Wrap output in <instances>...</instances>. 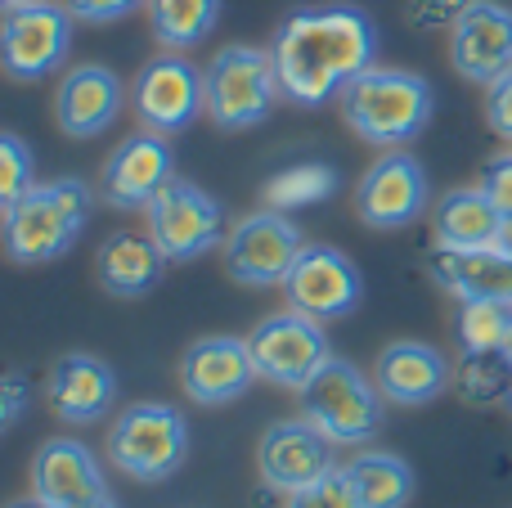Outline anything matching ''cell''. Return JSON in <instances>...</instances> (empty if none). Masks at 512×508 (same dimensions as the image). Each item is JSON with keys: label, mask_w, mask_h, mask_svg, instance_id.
Segmentation results:
<instances>
[{"label": "cell", "mask_w": 512, "mask_h": 508, "mask_svg": "<svg viewBox=\"0 0 512 508\" xmlns=\"http://www.w3.org/2000/svg\"><path fill=\"white\" fill-rule=\"evenodd\" d=\"M270 54L283 99L324 108L378 63V23L360 5H301L279 23Z\"/></svg>", "instance_id": "6da1fadb"}, {"label": "cell", "mask_w": 512, "mask_h": 508, "mask_svg": "<svg viewBox=\"0 0 512 508\" xmlns=\"http://www.w3.org/2000/svg\"><path fill=\"white\" fill-rule=\"evenodd\" d=\"M499 405H504V410L512 414V378H508V392H504V401H499Z\"/></svg>", "instance_id": "60d3db41"}, {"label": "cell", "mask_w": 512, "mask_h": 508, "mask_svg": "<svg viewBox=\"0 0 512 508\" xmlns=\"http://www.w3.org/2000/svg\"><path fill=\"white\" fill-rule=\"evenodd\" d=\"M337 185H342V176H337V167H328V162H292V167L274 171V176L265 180L261 198H265V207L292 216V212H301V207L328 203V198L337 194Z\"/></svg>", "instance_id": "4316f807"}, {"label": "cell", "mask_w": 512, "mask_h": 508, "mask_svg": "<svg viewBox=\"0 0 512 508\" xmlns=\"http://www.w3.org/2000/svg\"><path fill=\"white\" fill-rule=\"evenodd\" d=\"M486 122L499 140H512V72L486 86Z\"/></svg>", "instance_id": "d590c367"}, {"label": "cell", "mask_w": 512, "mask_h": 508, "mask_svg": "<svg viewBox=\"0 0 512 508\" xmlns=\"http://www.w3.org/2000/svg\"><path fill=\"white\" fill-rule=\"evenodd\" d=\"M283 508H360V500H355V491H351V482H346L342 468H333V473H324L315 486L288 495Z\"/></svg>", "instance_id": "4dcf8cb0"}, {"label": "cell", "mask_w": 512, "mask_h": 508, "mask_svg": "<svg viewBox=\"0 0 512 508\" xmlns=\"http://www.w3.org/2000/svg\"><path fill=\"white\" fill-rule=\"evenodd\" d=\"M279 288L292 311L310 315V320H319V324L346 320L364 297L360 266H355L342 248H333V243H306Z\"/></svg>", "instance_id": "8fae6325"}, {"label": "cell", "mask_w": 512, "mask_h": 508, "mask_svg": "<svg viewBox=\"0 0 512 508\" xmlns=\"http://www.w3.org/2000/svg\"><path fill=\"white\" fill-rule=\"evenodd\" d=\"M225 275L234 284L248 288H274L288 279L292 261L306 248V234L292 221L288 212H274V207H261V212L243 216L230 234H225Z\"/></svg>", "instance_id": "30bf717a"}, {"label": "cell", "mask_w": 512, "mask_h": 508, "mask_svg": "<svg viewBox=\"0 0 512 508\" xmlns=\"http://www.w3.org/2000/svg\"><path fill=\"white\" fill-rule=\"evenodd\" d=\"M472 0H405V14L418 32H441V27H454L463 14H468Z\"/></svg>", "instance_id": "1f68e13d"}, {"label": "cell", "mask_w": 512, "mask_h": 508, "mask_svg": "<svg viewBox=\"0 0 512 508\" xmlns=\"http://www.w3.org/2000/svg\"><path fill=\"white\" fill-rule=\"evenodd\" d=\"M108 464L135 482H167L189 455V419L176 405H126L108 428Z\"/></svg>", "instance_id": "5b68a950"}, {"label": "cell", "mask_w": 512, "mask_h": 508, "mask_svg": "<svg viewBox=\"0 0 512 508\" xmlns=\"http://www.w3.org/2000/svg\"><path fill=\"white\" fill-rule=\"evenodd\" d=\"M432 230H436L441 248H499L504 216L481 194V185L450 189V194L432 207Z\"/></svg>", "instance_id": "cb8c5ba5"}, {"label": "cell", "mask_w": 512, "mask_h": 508, "mask_svg": "<svg viewBox=\"0 0 512 508\" xmlns=\"http://www.w3.org/2000/svg\"><path fill=\"white\" fill-rule=\"evenodd\" d=\"M252 383H256V365L248 338L212 333V338L189 342L185 356H180V387H185V396L194 405H230Z\"/></svg>", "instance_id": "e0dca14e"}, {"label": "cell", "mask_w": 512, "mask_h": 508, "mask_svg": "<svg viewBox=\"0 0 512 508\" xmlns=\"http://www.w3.org/2000/svg\"><path fill=\"white\" fill-rule=\"evenodd\" d=\"M72 508H117L113 495H99V500H86V504H72Z\"/></svg>", "instance_id": "8d00e7d4"}, {"label": "cell", "mask_w": 512, "mask_h": 508, "mask_svg": "<svg viewBox=\"0 0 512 508\" xmlns=\"http://www.w3.org/2000/svg\"><path fill=\"white\" fill-rule=\"evenodd\" d=\"M248 351H252L256 378H265V383H274V387H288V392H301V387L333 360L324 324L292 311V306L279 315H265V320L256 324L248 333Z\"/></svg>", "instance_id": "ba28073f"}, {"label": "cell", "mask_w": 512, "mask_h": 508, "mask_svg": "<svg viewBox=\"0 0 512 508\" xmlns=\"http://www.w3.org/2000/svg\"><path fill=\"white\" fill-rule=\"evenodd\" d=\"M95 270H99V284L113 297H144L149 288H158L162 270H167V252L158 248L153 234L117 230L99 243Z\"/></svg>", "instance_id": "603a6c76"}, {"label": "cell", "mask_w": 512, "mask_h": 508, "mask_svg": "<svg viewBox=\"0 0 512 508\" xmlns=\"http://www.w3.org/2000/svg\"><path fill=\"white\" fill-rule=\"evenodd\" d=\"M45 401L68 428H90V423L108 419L117 405V374L108 360L90 356V351H68L50 365V383H45Z\"/></svg>", "instance_id": "ac0fdd59"}, {"label": "cell", "mask_w": 512, "mask_h": 508, "mask_svg": "<svg viewBox=\"0 0 512 508\" xmlns=\"http://www.w3.org/2000/svg\"><path fill=\"white\" fill-rule=\"evenodd\" d=\"M508 378H512V369L504 365L499 351H490V356H468L463 351V365L454 374V383H459V396L468 405H495V401H504Z\"/></svg>", "instance_id": "f1b7e54d"}, {"label": "cell", "mask_w": 512, "mask_h": 508, "mask_svg": "<svg viewBox=\"0 0 512 508\" xmlns=\"http://www.w3.org/2000/svg\"><path fill=\"white\" fill-rule=\"evenodd\" d=\"M427 198L432 185L423 162L405 149H387L355 185V216L369 230H405L427 212Z\"/></svg>", "instance_id": "4fadbf2b"}, {"label": "cell", "mask_w": 512, "mask_h": 508, "mask_svg": "<svg viewBox=\"0 0 512 508\" xmlns=\"http://www.w3.org/2000/svg\"><path fill=\"white\" fill-rule=\"evenodd\" d=\"M221 5L225 0H149L144 14H149V32L162 50H194L221 23Z\"/></svg>", "instance_id": "484cf974"}, {"label": "cell", "mask_w": 512, "mask_h": 508, "mask_svg": "<svg viewBox=\"0 0 512 508\" xmlns=\"http://www.w3.org/2000/svg\"><path fill=\"white\" fill-rule=\"evenodd\" d=\"M450 378H454L450 360H445L432 342H414V338L391 342V347H382L378 360H373V383H378L387 405H409V410L427 405L450 387Z\"/></svg>", "instance_id": "ffe728a7"}, {"label": "cell", "mask_w": 512, "mask_h": 508, "mask_svg": "<svg viewBox=\"0 0 512 508\" xmlns=\"http://www.w3.org/2000/svg\"><path fill=\"white\" fill-rule=\"evenodd\" d=\"M32 495L50 508H72L108 495V482L81 441L54 437L32 455Z\"/></svg>", "instance_id": "44dd1931"}, {"label": "cell", "mask_w": 512, "mask_h": 508, "mask_svg": "<svg viewBox=\"0 0 512 508\" xmlns=\"http://www.w3.org/2000/svg\"><path fill=\"white\" fill-rule=\"evenodd\" d=\"M18 5H27V0H18Z\"/></svg>", "instance_id": "7bdbcfd3"}, {"label": "cell", "mask_w": 512, "mask_h": 508, "mask_svg": "<svg viewBox=\"0 0 512 508\" xmlns=\"http://www.w3.org/2000/svg\"><path fill=\"white\" fill-rule=\"evenodd\" d=\"M72 23L63 0H27L0 14V68L14 81H45L72 50Z\"/></svg>", "instance_id": "52a82bcc"}, {"label": "cell", "mask_w": 512, "mask_h": 508, "mask_svg": "<svg viewBox=\"0 0 512 508\" xmlns=\"http://www.w3.org/2000/svg\"><path fill=\"white\" fill-rule=\"evenodd\" d=\"M499 356H504V365L512 369V324H508V333H504V347H499Z\"/></svg>", "instance_id": "f35d334b"}, {"label": "cell", "mask_w": 512, "mask_h": 508, "mask_svg": "<svg viewBox=\"0 0 512 508\" xmlns=\"http://www.w3.org/2000/svg\"><path fill=\"white\" fill-rule=\"evenodd\" d=\"M32 405V387H27L23 374H0V437L9 428H18V419Z\"/></svg>", "instance_id": "e575fe53"}, {"label": "cell", "mask_w": 512, "mask_h": 508, "mask_svg": "<svg viewBox=\"0 0 512 508\" xmlns=\"http://www.w3.org/2000/svg\"><path fill=\"white\" fill-rule=\"evenodd\" d=\"M207 81V117L221 131H248L261 126L283 99L274 54L261 45H225L203 72Z\"/></svg>", "instance_id": "8992f818"}, {"label": "cell", "mask_w": 512, "mask_h": 508, "mask_svg": "<svg viewBox=\"0 0 512 508\" xmlns=\"http://www.w3.org/2000/svg\"><path fill=\"white\" fill-rule=\"evenodd\" d=\"M427 275L459 302L512 306V257L499 248H432Z\"/></svg>", "instance_id": "7402d4cb"}, {"label": "cell", "mask_w": 512, "mask_h": 508, "mask_svg": "<svg viewBox=\"0 0 512 508\" xmlns=\"http://www.w3.org/2000/svg\"><path fill=\"white\" fill-rule=\"evenodd\" d=\"M333 441L306 419H279L256 446V473L274 495H297L333 473Z\"/></svg>", "instance_id": "9a60e30c"}, {"label": "cell", "mask_w": 512, "mask_h": 508, "mask_svg": "<svg viewBox=\"0 0 512 508\" xmlns=\"http://www.w3.org/2000/svg\"><path fill=\"white\" fill-rule=\"evenodd\" d=\"M9 508H50V504H41V500L32 495V500H18V504H9Z\"/></svg>", "instance_id": "ab89813d"}, {"label": "cell", "mask_w": 512, "mask_h": 508, "mask_svg": "<svg viewBox=\"0 0 512 508\" xmlns=\"http://www.w3.org/2000/svg\"><path fill=\"white\" fill-rule=\"evenodd\" d=\"M432 81L409 68H382L373 63L369 72L342 90V117L364 144L373 149H405L432 122Z\"/></svg>", "instance_id": "7a4b0ae2"}, {"label": "cell", "mask_w": 512, "mask_h": 508, "mask_svg": "<svg viewBox=\"0 0 512 508\" xmlns=\"http://www.w3.org/2000/svg\"><path fill=\"white\" fill-rule=\"evenodd\" d=\"M18 5V0H0V14H5V9H14Z\"/></svg>", "instance_id": "b9f144b4"}, {"label": "cell", "mask_w": 512, "mask_h": 508, "mask_svg": "<svg viewBox=\"0 0 512 508\" xmlns=\"http://www.w3.org/2000/svg\"><path fill=\"white\" fill-rule=\"evenodd\" d=\"M301 419L315 423L333 446H369L382 432V392L373 378H364V369H355L351 360L333 356L306 387H301Z\"/></svg>", "instance_id": "277c9868"}, {"label": "cell", "mask_w": 512, "mask_h": 508, "mask_svg": "<svg viewBox=\"0 0 512 508\" xmlns=\"http://www.w3.org/2000/svg\"><path fill=\"white\" fill-rule=\"evenodd\" d=\"M126 104V86L108 63H77L63 72L59 95H54V117L59 131L72 140H95L99 131L117 122Z\"/></svg>", "instance_id": "d6986e66"}, {"label": "cell", "mask_w": 512, "mask_h": 508, "mask_svg": "<svg viewBox=\"0 0 512 508\" xmlns=\"http://www.w3.org/2000/svg\"><path fill=\"white\" fill-rule=\"evenodd\" d=\"M36 167H32V149L27 140H18L14 131H0V212L14 207L27 189L36 185Z\"/></svg>", "instance_id": "f546056e"}, {"label": "cell", "mask_w": 512, "mask_h": 508, "mask_svg": "<svg viewBox=\"0 0 512 508\" xmlns=\"http://www.w3.org/2000/svg\"><path fill=\"white\" fill-rule=\"evenodd\" d=\"M342 473L351 482L360 508H405L414 500V468L396 450L360 446L351 455V464H342Z\"/></svg>", "instance_id": "d4e9b609"}, {"label": "cell", "mask_w": 512, "mask_h": 508, "mask_svg": "<svg viewBox=\"0 0 512 508\" xmlns=\"http://www.w3.org/2000/svg\"><path fill=\"white\" fill-rule=\"evenodd\" d=\"M90 207H95V194L77 176L32 185L0 216L5 257L18 261V266H50V261H59L81 239V230L90 221Z\"/></svg>", "instance_id": "3957f363"}, {"label": "cell", "mask_w": 512, "mask_h": 508, "mask_svg": "<svg viewBox=\"0 0 512 508\" xmlns=\"http://www.w3.org/2000/svg\"><path fill=\"white\" fill-rule=\"evenodd\" d=\"M499 252H508V257H512V221H504V234H499Z\"/></svg>", "instance_id": "74e56055"}, {"label": "cell", "mask_w": 512, "mask_h": 508, "mask_svg": "<svg viewBox=\"0 0 512 508\" xmlns=\"http://www.w3.org/2000/svg\"><path fill=\"white\" fill-rule=\"evenodd\" d=\"M481 194L495 203V212L512 221V153H499V158H490L486 167H481Z\"/></svg>", "instance_id": "d6a6232c"}, {"label": "cell", "mask_w": 512, "mask_h": 508, "mask_svg": "<svg viewBox=\"0 0 512 508\" xmlns=\"http://www.w3.org/2000/svg\"><path fill=\"white\" fill-rule=\"evenodd\" d=\"M171 180H176L171 140L158 131H135L108 153L99 171V198L117 212H135V207H149Z\"/></svg>", "instance_id": "5bb4252c"}, {"label": "cell", "mask_w": 512, "mask_h": 508, "mask_svg": "<svg viewBox=\"0 0 512 508\" xmlns=\"http://www.w3.org/2000/svg\"><path fill=\"white\" fill-rule=\"evenodd\" d=\"M135 117L144 131L158 135H180L207 113V81L203 68L185 59L176 50H162L158 59H149L135 72V90H131Z\"/></svg>", "instance_id": "9c48e42d"}, {"label": "cell", "mask_w": 512, "mask_h": 508, "mask_svg": "<svg viewBox=\"0 0 512 508\" xmlns=\"http://www.w3.org/2000/svg\"><path fill=\"white\" fill-rule=\"evenodd\" d=\"M144 212H149V234L167 252V261H194L225 243V207L194 180L176 176Z\"/></svg>", "instance_id": "7c38bea8"}, {"label": "cell", "mask_w": 512, "mask_h": 508, "mask_svg": "<svg viewBox=\"0 0 512 508\" xmlns=\"http://www.w3.org/2000/svg\"><path fill=\"white\" fill-rule=\"evenodd\" d=\"M512 324V306L504 302H459V347L468 356H490V351L504 347V333Z\"/></svg>", "instance_id": "83f0119b"}, {"label": "cell", "mask_w": 512, "mask_h": 508, "mask_svg": "<svg viewBox=\"0 0 512 508\" xmlns=\"http://www.w3.org/2000/svg\"><path fill=\"white\" fill-rule=\"evenodd\" d=\"M0 216H5V212H0Z\"/></svg>", "instance_id": "ee69618b"}, {"label": "cell", "mask_w": 512, "mask_h": 508, "mask_svg": "<svg viewBox=\"0 0 512 508\" xmlns=\"http://www.w3.org/2000/svg\"><path fill=\"white\" fill-rule=\"evenodd\" d=\"M68 5V14L77 18V23H122V18H131L135 9H144L149 0H63Z\"/></svg>", "instance_id": "836d02e7"}, {"label": "cell", "mask_w": 512, "mask_h": 508, "mask_svg": "<svg viewBox=\"0 0 512 508\" xmlns=\"http://www.w3.org/2000/svg\"><path fill=\"white\" fill-rule=\"evenodd\" d=\"M450 63L477 86L512 72V9L499 0H472L468 14L450 27Z\"/></svg>", "instance_id": "2e32d148"}]
</instances>
